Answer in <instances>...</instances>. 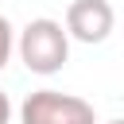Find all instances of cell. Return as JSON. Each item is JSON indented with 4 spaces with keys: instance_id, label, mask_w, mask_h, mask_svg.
Returning <instances> with one entry per match:
<instances>
[{
    "instance_id": "obj_1",
    "label": "cell",
    "mask_w": 124,
    "mask_h": 124,
    "mask_svg": "<svg viewBox=\"0 0 124 124\" xmlns=\"http://www.w3.org/2000/svg\"><path fill=\"white\" fill-rule=\"evenodd\" d=\"M16 50H19V62L31 74H43V78L58 74L70 58V31H66V23H58L50 16H39L19 31Z\"/></svg>"
},
{
    "instance_id": "obj_2",
    "label": "cell",
    "mask_w": 124,
    "mask_h": 124,
    "mask_svg": "<svg viewBox=\"0 0 124 124\" xmlns=\"http://www.w3.org/2000/svg\"><path fill=\"white\" fill-rule=\"evenodd\" d=\"M23 124H97V112L85 97L78 93H58V89H35L19 105Z\"/></svg>"
},
{
    "instance_id": "obj_3",
    "label": "cell",
    "mask_w": 124,
    "mask_h": 124,
    "mask_svg": "<svg viewBox=\"0 0 124 124\" xmlns=\"http://www.w3.org/2000/svg\"><path fill=\"white\" fill-rule=\"evenodd\" d=\"M112 27H116V12L108 0H74L66 8V31L78 43L97 46L112 35Z\"/></svg>"
},
{
    "instance_id": "obj_4",
    "label": "cell",
    "mask_w": 124,
    "mask_h": 124,
    "mask_svg": "<svg viewBox=\"0 0 124 124\" xmlns=\"http://www.w3.org/2000/svg\"><path fill=\"white\" fill-rule=\"evenodd\" d=\"M16 43H19V39H16V31H12V23H8L4 16H0V70L8 66V58H12V50H16Z\"/></svg>"
},
{
    "instance_id": "obj_5",
    "label": "cell",
    "mask_w": 124,
    "mask_h": 124,
    "mask_svg": "<svg viewBox=\"0 0 124 124\" xmlns=\"http://www.w3.org/2000/svg\"><path fill=\"white\" fill-rule=\"evenodd\" d=\"M12 120V101H8V93L0 89V124H8Z\"/></svg>"
},
{
    "instance_id": "obj_6",
    "label": "cell",
    "mask_w": 124,
    "mask_h": 124,
    "mask_svg": "<svg viewBox=\"0 0 124 124\" xmlns=\"http://www.w3.org/2000/svg\"><path fill=\"white\" fill-rule=\"evenodd\" d=\"M108 124H124V116H120V120H108Z\"/></svg>"
}]
</instances>
